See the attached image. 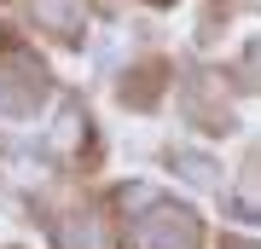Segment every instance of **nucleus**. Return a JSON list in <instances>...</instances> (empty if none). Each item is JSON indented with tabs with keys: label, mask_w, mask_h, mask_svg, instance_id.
<instances>
[{
	"label": "nucleus",
	"mask_w": 261,
	"mask_h": 249,
	"mask_svg": "<svg viewBox=\"0 0 261 249\" xmlns=\"http://www.w3.org/2000/svg\"><path fill=\"white\" fill-rule=\"evenodd\" d=\"M174 168H186V180H192V185H215V162H209V157H197V151H174Z\"/></svg>",
	"instance_id": "4"
},
{
	"label": "nucleus",
	"mask_w": 261,
	"mask_h": 249,
	"mask_svg": "<svg viewBox=\"0 0 261 249\" xmlns=\"http://www.w3.org/2000/svg\"><path fill=\"white\" fill-rule=\"evenodd\" d=\"M226 249H255V243H226Z\"/></svg>",
	"instance_id": "6"
},
{
	"label": "nucleus",
	"mask_w": 261,
	"mask_h": 249,
	"mask_svg": "<svg viewBox=\"0 0 261 249\" xmlns=\"http://www.w3.org/2000/svg\"><path fill=\"white\" fill-rule=\"evenodd\" d=\"M134 249H203V226L180 203H151L134 220Z\"/></svg>",
	"instance_id": "2"
},
{
	"label": "nucleus",
	"mask_w": 261,
	"mask_h": 249,
	"mask_svg": "<svg viewBox=\"0 0 261 249\" xmlns=\"http://www.w3.org/2000/svg\"><path fill=\"white\" fill-rule=\"evenodd\" d=\"M41 99H47V64H41L29 46L0 41V110L29 116Z\"/></svg>",
	"instance_id": "1"
},
{
	"label": "nucleus",
	"mask_w": 261,
	"mask_h": 249,
	"mask_svg": "<svg viewBox=\"0 0 261 249\" xmlns=\"http://www.w3.org/2000/svg\"><path fill=\"white\" fill-rule=\"evenodd\" d=\"M35 23L53 29V35H64V41H75L82 23H87V6L82 0H35Z\"/></svg>",
	"instance_id": "3"
},
{
	"label": "nucleus",
	"mask_w": 261,
	"mask_h": 249,
	"mask_svg": "<svg viewBox=\"0 0 261 249\" xmlns=\"http://www.w3.org/2000/svg\"><path fill=\"white\" fill-rule=\"evenodd\" d=\"M232 203H238L244 214H261V168H244V185H238Z\"/></svg>",
	"instance_id": "5"
}]
</instances>
